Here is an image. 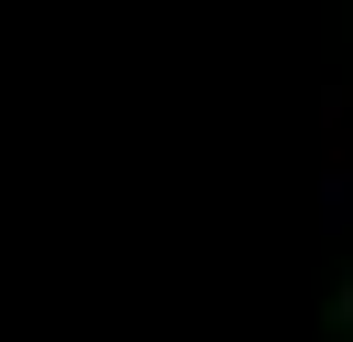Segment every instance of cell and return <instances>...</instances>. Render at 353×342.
Instances as JSON below:
<instances>
[{
    "instance_id": "cell-1",
    "label": "cell",
    "mask_w": 353,
    "mask_h": 342,
    "mask_svg": "<svg viewBox=\"0 0 353 342\" xmlns=\"http://www.w3.org/2000/svg\"><path fill=\"white\" fill-rule=\"evenodd\" d=\"M321 235H353V150L332 139V161H321Z\"/></svg>"
},
{
    "instance_id": "cell-2",
    "label": "cell",
    "mask_w": 353,
    "mask_h": 342,
    "mask_svg": "<svg viewBox=\"0 0 353 342\" xmlns=\"http://www.w3.org/2000/svg\"><path fill=\"white\" fill-rule=\"evenodd\" d=\"M332 332L353 342V268H343V289H332Z\"/></svg>"
},
{
    "instance_id": "cell-3",
    "label": "cell",
    "mask_w": 353,
    "mask_h": 342,
    "mask_svg": "<svg viewBox=\"0 0 353 342\" xmlns=\"http://www.w3.org/2000/svg\"><path fill=\"white\" fill-rule=\"evenodd\" d=\"M332 342H343V332H332Z\"/></svg>"
}]
</instances>
